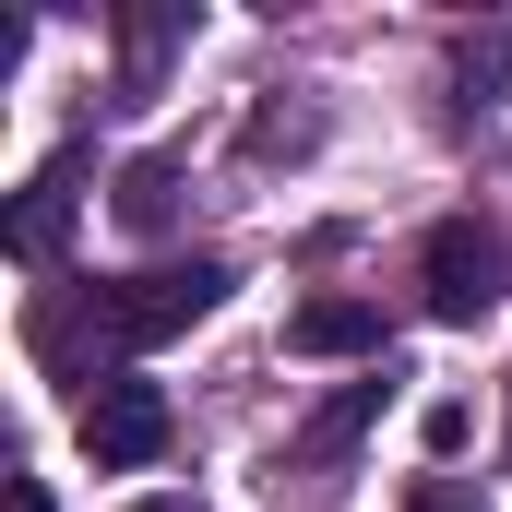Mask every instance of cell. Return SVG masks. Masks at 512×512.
Instances as JSON below:
<instances>
[{"mask_svg":"<svg viewBox=\"0 0 512 512\" xmlns=\"http://www.w3.org/2000/svg\"><path fill=\"white\" fill-rule=\"evenodd\" d=\"M239 274L215 251H191V262H143V274H108V286H84V298H36V358L48 370H72V382L96 393L120 358H143V346H167V334H191L215 298H227Z\"/></svg>","mask_w":512,"mask_h":512,"instance_id":"1","label":"cell"},{"mask_svg":"<svg viewBox=\"0 0 512 512\" xmlns=\"http://www.w3.org/2000/svg\"><path fill=\"white\" fill-rule=\"evenodd\" d=\"M501 298H512V262H501V227H489V215H441V227L417 239V310H429V322L477 334Z\"/></svg>","mask_w":512,"mask_h":512,"instance_id":"2","label":"cell"},{"mask_svg":"<svg viewBox=\"0 0 512 512\" xmlns=\"http://www.w3.org/2000/svg\"><path fill=\"white\" fill-rule=\"evenodd\" d=\"M72 441H84V453H96V465L120 477V465H155V453L179 441V417H167V393H155V382L108 370V382H96L84 405H72Z\"/></svg>","mask_w":512,"mask_h":512,"instance_id":"3","label":"cell"},{"mask_svg":"<svg viewBox=\"0 0 512 512\" xmlns=\"http://www.w3.org/2000/svg\"><path fill=\"white\" fill-rule=\"evenodd\" d=\"M72 203H84V143H60L24 191H12V215H0V251L24 262V274H48L60 262V239H72Z\"/></svg>","mask_w":512,"mask_h":512,"instance_id":"4","label":"cell"},{"mask_svg":"<svg viewBox=\"0 0 512 512\" xmlns=\"http://www.w3.org/2000/svg\"><path fill=\"white\" fill-rule=\"evenodd\" d=\"M108 24H120V108H143V96L167 84V60L191 48V0H131Z\"/></svg>","mask_w":512,"mask_h":512,"instance_id":"5","label":"cell"},{"mask_svg":"<svg viewBox=\"0 0 512 512\" xmlns=\"http://www.w3.org/2000/svg\"><path fill=\"white\" fill-rule=\"evenodd\" d=\"M286 346H298V358H382L393 334H382L370 298H310V310L286 322Z\"/></svg>","mask_w":512,"mask_h":512,"instance_id":"6","label":"cell"},{"mask_svg":"<svg viewBox=\"0 0 512 512\" xmlns=\"http://www.w3.org/2000/svg\"><path fill=\"white\" fill-rule=\"evenodd\" d=\"M370 417H382V370H370V382H346V393H334V405H322V417H310V429L286 441V465H346V453L370 441Z\"/></svg>","mask_w":512,"mask_h":512,"instance_id":"7","label":"cell"},{"mask_svg":"<svg viewBox=\"0 0 512 512\" xmlns=\"http://www.w3.org/2000/svg\"><path fill=\"white\" fill-rule=\"evenodd\" d=\"M179 191H191V155H131L120 167V227L131 239H167L179 227Z\"/></svg>","mask_w":512,"mask_h":512,"instance_id":"8","label":"cell"},{"mask_svg":"<svg viewBox=\"0 0 512 512\" xmlns=\"http://www.w3.org/2000/svg\"><path fill=\"white\" fill-rule=\"evenodd\" d=\"M501 84H512V24H489V36H453V96H465V108H489Z\"/></svg>","mask_w":512,"mask_h":512,"instance_id":"9","label":"cell"},{"mask_svg":"<svg viewBox=\"0 0 512 512\" xmlns=\"http://www.w3.org/2000/svg\"><path fill=\"white\" fill-rule=\"evenodd\" d=\"M310 131H322V120H310V108H262V120H251V155H298Z\"/></svg>","mask_w":512,"mask_h":512,"instance_id":"10","label":"cell"},{"mask_svg":"<svg viewBox=\"0 0 512 512\" xmlns=\"http://www.w3.org/2000/svg\"><path fill=\"white\" fill-rule=\"evenodd\" d=\"M12 512H60V501H48V477H12Z\"/></svg>","mask_w":512,"mask_h":512,"instance_id":"11","label":"cell"},{"mask_svg":"<svg viewBox=\"0 0 512 512\" xmlns=\"http://www.w3.org/2000/svg\"><path fill=\"white\" fill-rule=\"evenodd\" d=\"M405 512H477V501H453V489H417V501H405Z\"/></svg>","mask_w":512,"mask_h":512,"instance_id":"12","label":"cell"},{"mask_svg":"<svg viewBox=\"0 0 512 512\" xmlns=\"http://www.w3.org/2000/svg\"><path fill=\"white\" fill-rule=\"evenodd\" d=\"M131 512H203V501H131Z\"/></svg>","mask_w":512,"mask_h":512,"instance_id":"13","label":"cell"}]
</instances>
